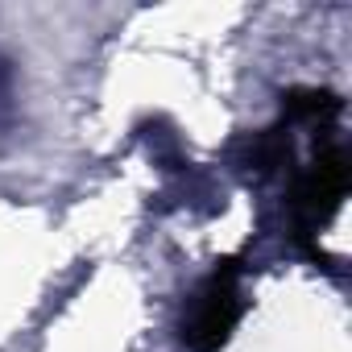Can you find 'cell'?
<instances>
[{
  "mask_svg": "<svg viewBox=\"0 0 352 352\" xmlns=\"http://www.w3.org/2000/svg\"><path fill=\"white\" fill-rule=\"evenodd\" d=\"M241 311H245V302H241V265L220 261V270L199 286L195 311L187 319V344L195 352H220L224 340L232 336Z\"/></svg>",
  "mask_w": 352,
  "mask_h": 352,
  "instance_id": "1",
  "label": "cell"
},
{
  "mask_svg": "<svg viewBox=\"0 0 352 352\" xmlns=\"http://www.w3.org/2000/svg\"><path fill=\"white\" fill-rule=\"evenodd\" d=\"M348 191V162L340 149H327L294 187V208L307 224H319Z\"/></svg>",
  "mask_w": 352,
  "mask_h": 352,
  "instance_id": "2",
  "label": "cell"
},
{
  "mask_svg": "<svg viewBox=\"0 0 352 352\" xmlns=\"http://www.w3.org/2000/svg\"><path fill=\"white\" fill-rule=\"evenodd\" d=\"M340 112V100L319 87H294L286 91V116L290 120H327Z\"/></svg>",
  "mask_w": 352,
  "mask_h": 352,
  "instance_id": "3",
  "label": "cell"
}]
</instances>
